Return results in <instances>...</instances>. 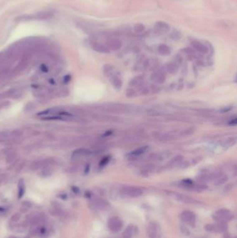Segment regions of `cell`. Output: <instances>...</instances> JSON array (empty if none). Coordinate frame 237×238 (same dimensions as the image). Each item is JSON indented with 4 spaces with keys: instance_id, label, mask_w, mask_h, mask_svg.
<instances>
[{
    "instance_id": "obj_1",
    "label": "cell",
    "mask_w": 237,
    "mask_h": 238,
    "mask_svg": "<svg viewBox=\"0 0 237 238\" xmlns=\"http://www.w3.org/2000/svg\"><path fill=\"white\" fill-rule=\"evenodd\" d=\"M212 217L217 222H227L233 218V215L227 209H219L213 213Z\"/></svg>"
},
{
    "instance_id": "obj_2",
    "label": "cell",
    "mask_w": 237,
    "mask_h": 238,
    "mask_svg": "<svg viewBox=\"0 0 237 238\" xmlns=\"http://www.w3.org/2000/svg\"><path fill=\"white\" fill-rule=\"evenodd\" d=\"M123 221L118 216H112L108 221L109 230L113 233H118L123 227Z\"/></svg>"
},
{
    "instance_id": "obj_3",
    "label": "cell",
    "mask_w": 237,
    "mask_h": 238,
    "mask_svg": "<svg viewBox=\"0 0 237 238\" xmlns=\"http://www.w3.org/2000/svg\"><path fill=\"white\" fill-rule=\"evenodd\" d=\"M121 193L122 195L125 197H130V198H136L141 196L143 194L142 189L137 187L134 186H128L125 187L121 189Z\"/></svg>"
},
{
    "instance_id": "obj_4",
    "label": "cell",
    "mask_w": 237,
    "mask_h": 238,
    "mask_svg": "<svg viewBox=\"0 0 237 238\" xmlns=\"http://www.w3.org/2000/svg\"><path fill=\"white\" fill-rule=\"evenodd\" d=\"M147 233L149 238H160L161 236L160 225L155 221L149 223L147 228Z\"/></svg>"
},
{
    "instance_id": "obj_5",
    "label": "cell",
    "mask_w": 237,
    "mask_h": 238,
    "mask_svg": "<svg viewBox=\"0 0 237 238\" xmlns=\"http://www.w3.org/2000/svg\"><path fill=\"white\" fill-rule=\"evenodd\" d=\"M205 228L206 231L209 232V233H219L226 231L227 226L225 222H217L216 224L206 225Z\"/></svg>"
},
{
    "instance_id": "obj_6",
    "label": "cell",
    "mask_w": 237,
    "mask_h": 238,
    "mask_svg": "<svg viewBox=\"0 0 237 238\" xmlns=\"http://www.w3.org/2000/svg\"><path fill=\"white\" fill-rule=\"evenodd\" d=\"M173 198L176 201L181 203H187V204H198L200 203L199 201H197L196 199L192 198L189 196L183 194H179V193H172L171 194Z\"/></svg>"
},
{
    "instance_id": "obj_7",
    "label": "cell",
    "mask_w": 237,
    "mask_h": 238,
    "mask_svg": "<svg viewBox=\"0 0 237 238\" xmlns=\"http://www.w3.org/2000/svg\"><path fill=\"white\" fill-rule=\"evenodd\" d=\"M180 219L183 222L190 226H194L196 224V214L190 210H185L181 213Z\"/></svg>"
},
{
    "instance_id": "obj_8",
    "label": "cell",
    "mask_w": 237,
    "mask_h": 238,
    "mask_svg": "<svg viewBox=\"0 0 237 238\" xmlns=\"http://www.w3.org/2000/svg\"><path fill=\"white\" fill-rule=\"evenodd\" d=\"M92 206L95 208L100 210H107L110 207V204L107 200L101 198H93L91 201Z\"/></svg>"
},
{
    "instance_id": "obj_9",
    "label": "cell",
    "mask_w": 237,
    "mask_h": 238,
    "mask_svg": "<svg viewBox=\"0 0 237 238\" xmlns=\"http://www.w3.org/2000/svg\"><path fill=\"white\" fill-rule=\"evenodd\" d=\"M106 46L108 47V49L113 51H119L120 50H121L122 47V42L116 38L108 39L106 42Z\"/></svg>"
},
{
    "instance_id": "obj_10",
    "label": "cell",
    "mask_w": 237,
    "mask_h": 238,
    "mask_svg": "<svg viewBox=\"0 0 237 238\" xmlns=\"http://www.w3.org/2000/svg\"><path fill=\"white\" fill-rule=\"evenodd\" d=\"M169 29H170L169 25H168V24H166V22H161V21L157 22L154 25L155 32L159 34H166V32L169 31Z\"/></svg>"
},
{
    "instance_id": "obj_11",
    "label": "cell",
    "mask_w": 237,
    "mask_h": 238,
    "mask_svg": "<svg viewBox=\"0 0 237 238\" xmlns=\"http://www.w3.org/2000/svg\"><path fill=\"white\" fill-rule=\"evenodd\" d=\"M136 233V228L133 225H130L125 228L121 238H132Z\"/></svg>"
},
{
    "instance_id": "obj_12",
    "label": "cell",
    "mask_w": 237,
    "mask_h": 238,
    "mask_svg": "<svg viewBox=\"0 0 237 238\" xmlns=\"http://www.w3.org/2000/svg\"><path fill=\"white\" fill-rule=\"evenodd\" d=\"M191 46L195 50L200 53L202 54H206L208 52V48L206 47L205 45L202 44L200 42L197 41H193L191 43Z\"/></svg>"
},
{
    "instance_id": "obj_13",
    "label": "cell",
    "mask_w": 237,
    "mask_h": 238,
    "mask_svg": "<svg viewBox=\"0 0 237 238\" xmlns=\"http://www.w3.org/2000/svg\"><path fill=\"white\" fill-rule=\"evenodd\" d=\"M150 79L155 83L158 84H162L166 81V77H165V75L163 73H160V72H156V73L152 74Z\"/></svg>"
},
{
    "instance_id": "obj_14",
    "label": "cell",
    "mask_w": 237,
    "mask_h": 238,
    "mask_svg": "<svg viewBox=\"0 0 237 238\" xmlns=\"http://www.w3.org/2000/svg\"><path fill=\"white\" fill-rule=\"evenodd\" d=\"M92 47L95 51L100 53L108 54L110 52V50L108 49V47L100 43H94L92 45Z\"/></svg>"
},
{
    "instance_id": "obj_15",
    "label": "cell",
    "mask_w": 237,
    "mask_h": 238,
    "mask_svg": "<svg viewBox=\"0 0 237 238\" xmlns=\"http://www.w3.org/2000/svg\"><path fill=\"white\" fill-rule=\"evenodd\" d=\"M145 78L142 75H139L134 77L130 82V86L131 87H141L144 82Z\"/></svg>"
},
{
    "instance_id": "obj_16",
    "label": "cell",
    "mask_w": 237,
    "mask_h": 238,
    "mask_svg": "<svg viewBox=\"0 0 237 238\" xmlns=\"http://www.w3.org/2000/svg\"><path fill=\"white\" fill-rule=\"evenodd\" d=\"M111 83L112 86L117 90H120L121 89L122 86V80L120 78L118 75H113V76L111 77Z\"/></svg>"
},
{
    "instance_id": "obj_17",
    "label": "cell",
    "mask_w": 237,
    "mask_h": 238,
    "mask_svg": "<svg viewBox=\"0 0 237 238\" xmlns=\"http://www.w3.org/2000/svg\"><path fill=\"white\" fill-rule=\"evenodd\" d=\"M157 51L162 56H168L171 53L170 48L168 46H166V45L164 44H161L160 46H159L157 48Z\"/></svg>"
},
{
    "instance_id": "obj_18",
    "label": "cell",
    "mask_w": 237,
    "mask_h": 238,
    "mask_svg": "<svg viewBox=\"0 0 237 238\" xmlns=\"http://www.w3.org/2000/svg\"><path fill=\"white\" fill-rule=\"evenodd\" d=\"M115 72V68L114 66L111 64H106L103 67V73L108 77H111L113 76Z\"/></svg>"
},
{
    "instance_id": "obj_19",
    "label": "cell",
    "mask_w": 237,
    "mask_h": 238,
    "mask_svg": "<svg viewBox=\"0 0 237 238\" xmlns=\"http://www.w3.org/2000/svg\"><path fill=\"white\" fill-rule=\"evenodd\" d=\"M166 70L168 73L171 75H175V73H178L179 70L178 65L175 62L168 63L166 66Z\"/></svg>"
},
{
    "instance_id": "obj_20",
    "label": "cell",
    "mask_w": 237,
    "mask_h": 238,
    "mask_svg": "<svg viewBox=\"0 0 237 238\" xmlns=\"http://www.w3.org/2000/svg\"><path fill=\"white\" fill-rule=\"evenodd\" d=\"M182 159H183L182 155H178L175 157H174V158H172V159H171L168 163L167 164L166 167H168V168H172L173 167H175L177 164L180 163V162L182 161Z\"/></svg>"
},
{
    "instance_id": "obj_21",
    "label": "cell",
    "mask_w": 237,
    "mask_h": 238,
    "mask_svg": "<svg viewBox=\"0 0 237 238\" xmlns=\"http://www.w3.org/2000/svg\"><path fill=\"white\" fill-rule=\"evenodd\" d=\"M227 180H228V176H227V175L221 173L220 176H219L216 179L214 180V184L216 186H220L225 183L227 181Z\"/></svg>"
},
{
    "instance_id": "obj_22",
    "label": "cell",
    "mask_w": 237,
    "mask_h": 238,
    "mask_svg": "<svg viewBox=\"0 0 237 238\" xmlns=\"http://www.w3.org/2000/svg\"><path fill=\"white\" fill-rule=\"evenodd\" d=\"M88 154H89V152L88 151V150H84V149H79V150H75V151L73 153V158L74 159H79L80 158H82V157L87 155Z\"/></svg>"
},
{
    "instance_id": "obj_23",
    "label": "cell",
    "mask_w": 237,
    "mask_h": 238,
    "mask_svg": "<svg viewBox=\"0 0 237 238\" xmlns=\"http://www.w3.org/2000/svg\"><path fill=\"white\" fill-rule=\"evenodd\" d=\"M61 111V109H58V108H50L47 110H45L43 111L38 113V115L39 116H47V115H54V114H56Z\"/></svg>"
},
{
    "instance_id": "obj_24",
    "label": "cell",
    "mask_w": 237,
    "mask_h": 238,
    "mask_svg": "<svg viewBox=\"0 0 237 238\" xmlns=\"http://www.w3.org/2000/svg\"><path fill=\"white\" fill-rule=\"evenodd\" d=\"M147 149H148V146L140 147V148H138L136 150H134V151L131 152L128 155L129 156H131V157H138V156H140V155H143V153L146 151Z\"/></svg>"
},
{
    "instance_id": "obj_25",
    "label": "cell",
    "mask_w": 237,
    "mask_h": 238,
    "mask_svg": "<svg viewBox=\"0 0 237 238\" xmlns=\"http://www.w3.org/2000/svg\"><path fill=\"white\" fill-rule=\"evenodd\" d=\"M25 185L22 180H20L18 183V193H17V197L19 199H21L25 195Z\"/></svg>"
},
{
    "instance_id": "obj_26",
    "label": "cell",
    "mask_w": 237,
    "mask_h": 238,
    "mask_svg": "<svg viewBox=\"0 0 237 238\" xmlns=\"http://www.w3.org/2000/svg\"><path fill=\"white\" fill-rule=\"evenodd\" d=\"M236 139L235 137H229V138H227L225 139L224 141H223V142H222V145H223L224 147H232L236 143Z\"/></svg>"
},
{
    "instance_id": "obj_27",
    "label": "cell",
    "mask_w": 237,
    "mask_h": 238,
    "mask_svg": "<svg viewBox=\"0 0 237 238\" xmlns=\"http://www.w3.org/2000/svg\"><path fill=\"white\" fill-rule=\"evenodd\" d=\"M194 132H195V129L193 128H188L184 129V130H183L180 133V135L182 137H188L193 134L194 133Z\"/></svg>"
},
{
    "instance_id": "obj_28",
    "label": "cell",
    "mask_w": 237,
    "mask_h": 238,
    "mask_svg": "<svg viewBox=\"0 0 237 238\" xmlns=\"http://www.w3.org/2000/svg\"><path fill=\"white\" fill-rule=\"evenodd\" d=\"M134 32L136 33H142L145 29V27L143 24H136L134 27Z\"/></svg>"
},
{
    "instance_id": "obj_29",
    "label": "cell",
    "mask_w": 237,
    "mask_h": 238,
    "mask_svg": "<svg viewBox=\"0 0 237 238\" xmlns=\"http://www.w3.org/2000/svg\"><path fill=\"white\" fill-rule=\"evenodd\" d=\"M21 216H22V215H21V214L20 212H16L13 214V215L11 216V221L12 222H17L20 221V219H21Z\"/></svg>"
},
{
    "instance_id": "obj_30",
    "label": "cell",
    "mask_w": 237,
    "mask_h": 238,
    "mask_svg": "<svg viewBox=\"0 0 237 238\" xmlns=\"http://www.w3.org/2000/svg\"><path fill=\"white\" fill-rule=\"evenodd\" d=\"M126 95L127 96L128 98H134L137 95V93L134 91V89H127V91H126Z\"/></svg>"
},
{
    "instance_id": "obj_31",
    "label": "cell",
    "mask_w": 237,
    "mask_h": 238,
    "mask_svg": "<svg viewBox=\"0 0 237 238\" xmlns=\"http://www.w3.org/2000/svg\"><path fill=\"white\" fill-rule=\"evenodd\" d=\"M109 159H109V157H105V158L102 159L101 162H100V167H104V166H105L107 164H108V162H109Z\"/></svg>"
},
{
    "instance_id": "obj_32",
    "label": "cell",
    "mask_w": 237,
    "mask_h": 238,
    "mask_svg": "<svg viewBox=\"0 0 237 238\" xmlns=\"http://www.w3.org/2000/svg\"><path fill=\"white\" fill-rule=\"evenodd\" d=\"M201 160H202V158H195L193 161H192V162H193V164H197V163H199V162H200Z\"/></svg>"
},
{
    "instance_id": "obj_33",
    "label": "cell",
    "mask_w": 237,
    "mask_h": 238,
    "mask_svg": "<svg viewBox=\"0 0 237 238\" xmlns=\"http://www.w3.org/2000/svg\"><path fill=\"white\" fill-rule=\"evenodd\" d=\"M236 123H237V119H236V118H235V119H234L231 120V121L229 123V124L230 125H236Z\"/></svg>"
},
{
    "instance_id": "obj_34",
    "label": "cell",
    "mask_w": 237,
    "mask_h": 238,
    "mask_svg": "<svg viewBox=\"0 0 237 238\" xmlns=\"http://www.w3.org/2000/svg\"><path fill=\"white\" fill-rule=\"evenodd\" d=\"M112 132H112L111 130H108V131H107L106 132H105L104 134H103L102 136H103V137H108V136H110V135L112 134Z\"/></svg>"
},
{
    "instance_id": "obj_35",
    "label": "cell",
    "mask_w": 237,
    "mask_h": 238,
    "mask_svg": "<svg viewBox=\"0 0 237 238\" xmlns=\"http://www.w3.org/2000/svg\"><path fill=\"white\" fill-rule=\"evenodd\" d=\"M231 109H232V107H224L223 109L221 110L222 112H227V111H230Z\"/></svg>"
},
{
    "instance_id": "obj_36",
    "label": "cell",
    "mask_w": 237,
    "mask_h": 238,
    "mask_svg": "<svg viewBox=\"0 0 237 238\" xmlns=\"http://www.w3.org/2000/svg\"><path fill=\"white\" fill-rule=\"evenodd\" d=\"M7 211V208H6L4 207H0V214L4 213Z\"/></svg>"
},
{
    "instance_id": "obj_37",
    "label": "cell",
    "mask_w": 237,
    "mask_h": 238,
    "mask_svg": "<svg viewBox=\"0 0 237 238\" xmlns=\"http://www.w3.org/2000/svg\"><path fill=\"white\" fill-rule=\"evenodd\" d=\"M70 80V75H67V76H65V78H64V82H65V83L68 82Z\"/></svg>"
},
{
    "instance_id": "obj_38",
    "label": "cell",
    "mask_w": 237,
    "mask_h": 238,
    "mask_svg": "<svg viewBox=\"0 0 237 238\" xmlns=\"http://www.w3.org/2000/svg\"><path fill=\"white\" fill-rule=\"evenodd\" d=\"M40 68H41V70H43V72H47V70H48V69L46 67V66H45V65L42 66L41 67H40Z\"/></svg>"
},
{
    "instance_id": "obj_39",
    "label": "cell",
    "mask_w": 237,
    "mask_h": 238,
    "mask_svg": "<svg viewBox=\"0 0 237 238\" xmlns=\"http://www.w3.org/2000/svg\"><path fill=\"white\" fill-rule=\"evenodd\" d=\"M8 238H18V237H16V236H11V237H8Z\"/></svg>"
}]
</instances>
